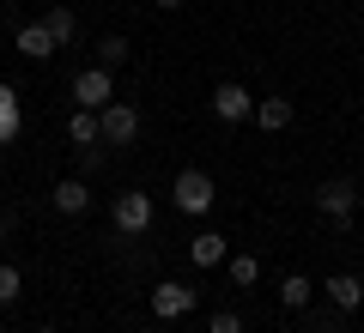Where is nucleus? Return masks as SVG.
Segmentation results:
<instances>
[{"label":"nucleus","instance_id":"nucleus-7","mask_svg":"<svg viewBox=\"0 0 364 333\" xmlns=\"http://www.w3.org/2000/svg\"><path fill=\"white\" fill-rule=\"evenodd\" d=\"M73 97H79V109H104L116 91H109V67H85V73L73 79Z\"/></svg>","mask_w":364,"mask_h":333},{"label":"nucleus","instance_id":"nucleus-12","mask_svg":"<svg viewBox=\"0 0 364 333\" xmlns=\"http://www.w3.org/2000/svg\"><path fill=\"white\" fill-rule=\"evenodd\" d=\"M55 206H61L67 218H73V212H85V206H91V188H85V182H73V176H67V182H55Z\"/></svg>","mask_w":364,"mask_h":333},{"label":"nucleus","instance_id":"nucleus-2","mask_svg":"<svg viewBox=\"0 0 364 333\" xmlns=\"http://www.w3.org/2000/svg\"><path fill=\"white\" fill-rule=\"evenodd\" d=\"M109 218H116V231H122V236H140L146 224H152V194H140V188L116 194V206H109Z\"/></svg>","mask_w":364,"mask_h":333},{"label":"nucleus","instance_id":"nucleus-6","mask_svg":"<svg viewBox=\"0 0 364 333\" xmlns=\"http://www.w3.org/2000/svg\"><path fill=\"white\" fill-rule=\"evenodd\" d=\"M152 315L158 321H182V315H195V291L188 285H176V279H164L152 291Z\"/></svg>","mask_w":364,"mask_h":333},{"label":"nucleus","instance_id":"nucleus-11","mask_svg":"<svg viewBox=\"0 0 364 333\" xmlns=\"http://www.w3.org/2000/svg\"><path fill=\"white\" fill-rule=\"evenodd\" d=\"M255 121H261L267 133H286V128H291V103H286V97H261V103H255Z\"/></svg>","mask_w":364,"mask_h":333},{"label":"nucleus","instance_id":"nucleus-1","mask_svg":"<svg viewBox=\"0 0 364 333\" xmlns=\"http://www.w3.org/2000/svg\"><path fill=\"white\" fill-rule=\"evenodd\" d=\"M170 200H176V212L200 218V212H213L219 188H213V176H207V170H182V176H176V188H170Z\"/></svg>","mask_w":364,"mask_h":333},{"label":"nucleus","instance_id":"nucleus-20","mask_svg":"<svg viewBox=\"0 0 364 333\" xmlns=\"http://www.w3.org/2000/svg\"><path fill=\"white\" fill-rule=\"evenodd\" d=\"M158 6H182V0H158Z\"/></svg>","mask_w":364,"mask_h":333},{"label":"nucleus","instance_id":"nucleus-10","mask_svg":"<svg viewBox=\"0 0 364 333\" xmlns=\"http://www.w3.org/2000/svg\"><path fill=\"white\" fill-rule=\"evenodd\" d=\"M55 49H61V43L49 37V25H43V18H37V25H25V31H18V55H31V61H49Z\"/></svg>","mask_w":364,"mask_h":333},{"label":"nucleus","instance_id":"nucleus-3","mask_svg":"<svg viewBox=\"0 0 364 333\" xmlns=\"http://www.w3.org/2000/svg\"><path fill=\"white\" fill-rule=\"evenodd\" d=\"M97 121H104V146H134L140 140V109L134 103H104Z\"/></svg>","mask_w":364,"mask_h":333},{"label":"nucleus","instance_id":"nucleus-18","mask_svg":"<svg viewBox=\"0 0 364 333\" xmlns=\"http://www.w3.org/2000/svg\"><path fill=\"white\" fill-rule=\"evenodd\" d=\"M97 55H104V67H122V61H128V37H104Z\"/></svg>","mask_w":364,"mask_h":333},{"label":"nucleus","instance_id":"nucleus-9","mask_svg":"<svg viewBox=\"0 0 364 333\" xmlns=\"http://www.w3.org/2000/svg\"><path fill=\"white\" fill-rule=\"evenodd\" d=\"M322 291H328V303H334L340 315H352V309L364 303V279H358V273H334V279H328Z\"/></svg>","mask_w":364,"mask_h":333},{"label":"nucleus","instance_id":"nucleus-5","mask_svg":"<svg viewBox=\"0 0 364 333\" xmlns=\"http://www.w3.org/2000/svg\"><path fill=\"white\" fill-rule=\"evenodd\" d=\"M213 116H219V121H249V116H255V91L237 85V79L213 85Z\"/></svg>","mask_w":364,"mask_h":333},{"label":"nucleus","instance_id":"nucleus-17","mask_svg":"<svg viewBox=\"0 0 364 333\" xmlns=\"http://www.w3.org/2000/svg\"><path fill=\"white\" fill-rule=\"evenodd\" d=\"M18 297H25V279H18V267L0 261V303H18Z\"/></svg>","mask_w":364,"mask_h":333},{"label":"nucleus","instance_id":"nucleus-21","mask_svg":"<svg viewBox=\"0 0 364 333\" xmlns=\"http://www.w3.org/2000/svg\"><path fill=\"white\" fill-rule=\"evenodd\" d=\"M37 333H61V327H37Z\"/></svg>","mask_w":364,"mask_h":333},{"label":"nucleus","instance_id":"nucleus-13","mask_svg":"<svg viewBox=\"0 0 364 333\" xmlns=\"http://www.w3.org/2000/svg\"><path fill=\"white\" fill-rule=\"evenodd\" d=\"M310 291L316 285L304 279V273H286V279H279V309H310Z\"/></svg>","mask_w":364,"mask_h":333},{"label":"nucleus","instance_id":"nucleus-19","mask_svg":"<svg viewBox=\"0 0 364 333\" xmlns=\"http://www.w3.org/2000/svg\"><path fill=\"white\" fill-rule=\"evenodd\" d=\"M207 333H243V315H237V309H219V315L207 321Z\"/></svg>","mask_w":364,"mask_h":333},{"label":"nucleus","instance_id":"nucleus-8","mask_svg":"<svg viewBox=\"0 0 364 333\" xmlns=\"http://www.w3.org/2000/svg\"><path fill=\"white\" fill-rule=\"evenodd\" d=\"M188 261H195V267H225V261H231V243H225L219 231H200V236H188Z\"/></svg>","mask_w":364,"mask_h":333},{"label":"nucleus","instance_id":"nucleus-4","mask_svg":"<svg viewBox=\"0 0 364 333\" xmlns=\"http://www.w3.org/2000/svg\"><path fill=\"white\" fill-rule=\"evenodd\" d=\"M316 206H322L334 224H346V218L358 212V188H352V176H328L322 188H316Z\"/></svg>","mask_w":364,"mask_h":333},{"label":"nucleus","instance_id":"nucleus-16","mask_svg":"<svg viewBox=\"0 0 364 333\" xmlns=\"http://www.w3.org/2000/svg\"><path fill=\"white\" fill-rule=\"evenodd\" d=\"M18 133V91L0 85V140H13Z\"/></svg>","mask_w":364,"mask_h":333},{"label":"nucleus","instance_id":"nucleus-14","mask_svg":"<svg viewBox=\"0 0 364 333\" xmlns=\"http://www.w3.org/2000/svg\"><path fill=\"white\" fill-rule=\"evenodd\" d=\"M43 25H49V37H55V43H61V49H67V43H73V37H79V18H73V13H67V6H49V13H43Z\"/></svg>","mask_w":364,"mask_h":333},{"label":"nucleus","instance_id":"nucleus-22","mask_svg":"<svg viewBox=\"0 0 364 333\" xmlns=\"http://www.w3.org/2000/svg\"><path fill=\"white\" fill-rule=\"evenodd\" d=\"M146 333H158V327H146Z\"/></svg>","mask_w":364,"mask_h":333},{"label":"nucleus","instance_id":"nucleus-15","mask_svg":"<svg viewBox=\"0 0 364 333\" xmlns=\"http://www.w3.org/2000/svg\"><path fill=\"white\" fill-rule=\"evenodd\" d=\"M225 273H231V285L243 291V285L261 279V261H255V255H231V261H225Z\"/></svg>","mask_w":364,"mask_h":333}]
</instances>
